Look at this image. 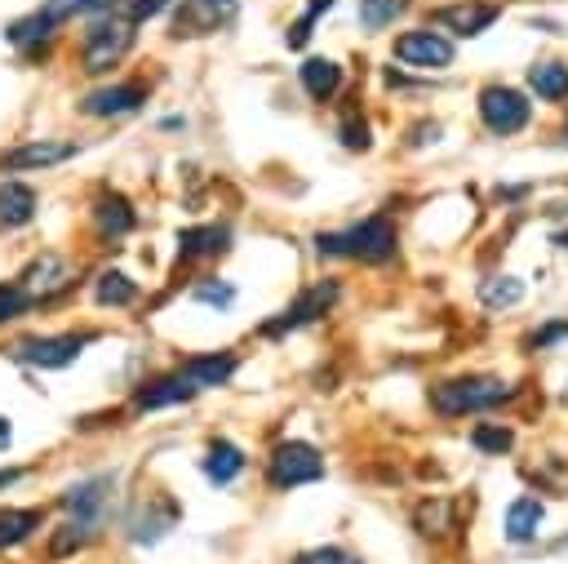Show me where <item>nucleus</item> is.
Here are the masks:
<instances>
[{
  "mask_svg": "<svg viewBox=\"0 0 568 564\" xmlns=\"http://www.w3.org/2000/svg\"><path fill=\"white\" fill-rule=\"evenodd\" d=\"M315 253L320 258H346V262H368L382 266L399 253V231L386 213H373L364 222H351L342 231H320L315 235Z\"/></svg>",
  "mask_w": 568,
  "mask_h": 564,
  "instance_id": "f257e3e1",
  "label": "nucleus"
},
{
  "mask_svg": "<svg viewBox=\"0 0 568 564\" xmlns=\"http://www.w3.org/2000/svg\"><path fill=\"white\" fill-rule=\"evenodd\" d=\"M515 400V386L493 377V373H457L430 386V409L439 417H466V413H484Z\"/></svg>",
  "mask_w": 568,
  "mask_h": 564,
  "instance_id": "f03ea898",
  "label": "nucleus"
},
{
  "mask_svg": "<svg viewBox=\"0 0 568 564\" xmlns=\"http://www.w3.org/2000/svg\"><path fill=\"white\" fill-rule=\"evenodd\" d=\"M133 22L124 13H98V18H84V31H80V71L84 75H106L129 49H133Z\"/></svg>",
  "mask_w": 568,
  "mask_h": 564,
  "instance_id": "7ed1b4c3",
  "label": "nucleus"
},
{
  "mask_svg": "<svg viewBox=\"0 0 568 564\" xmlns=\"http://www.w3.org/2000/svg\"><path fill=\"white\" fill-rule=\"evenodd\" d=\"M315 480H324V457H320L315 444L284 440V444L271 449V457H266V484L275 493H288V489H302V484H315Z\"/></svg>",
  "mask_w": 568,
  "mask_h": 564,
  "instance_id": "20e7f679",
  "label": "nucleus"
},
{
  "mask_svg": "<svg viewBox=\"0 0 568 564\" xmlns=\"http://www.w3.org/2000/svg\"><path fill=\"white\" fill-rule=\"evenodd\" d=\"M111 502H115V471H102V475H84L75 484H67L58 493V506L67 511V520L75 524H89V528H102L106 515H111Z\"/></svg>",
  "mask_w": 568,
  "mask_h": 564,
  "instance_id": "39448f33",
  "label": "nucleus"
},
{
  "mask_svg": "<svg viewBox=\"0 0 568 564\" xmlns=\"http://www.w3.org/2000/svg\"><path fill=\"white\" fill-rule=\"evenodd\" d=\"M89 342H98V333H89V329H80V333L75 329H67V333H36V338H22L13 346V360H22L31 369H71L84 355Z\"/></svg>",
  "mask_w": 568,
  "mask_h": 564,
  "instance_id": "423d86ee",
  "label": "nucleus"
},
{
  "mask_svg": "<svg viewBox=\"0 0 568 564\" xmlns=\"http://www.w3.org/2000/svg\"><path fill=\"white\" fill-rule=\"evenodd\" d=\"M475 107H479V120L493 138H510V133L528 129V120H532V102L515 84H484Z\"/></svg>",
  "mask_w": 568,
  "mask_h": 564,
  "instance_id": "0eeeda50",
  "label": "nucleus"
},
{
  "mask_svg": "<svg viewBox=\"0 0 568 564\" xmlns=\"http://www.w3.org/2000/svg\"><path fill=\"white\" fill-rule=\"evenodd\" d=\"M342 298V284L337 280H315L311 289H302L284 311H275L266 324H262V338H284V333H293V329H306V324H315L320 315H328L333 311V302Z\"/></svg>",
  "mask_w": 568,
  "mask_h": 564,
  "instance_id": "6e6552de",
  "label": "nucleus"
},
{
  "mask_svg": "<svg viewBox=\"0 0 568 564\" xmlns=\"http://www.w3.org/2000/svg\"><path fill=\"white\" fill-rule=\"evenodd\" d=\"M390 53L404 62V67H417V71H444L453 67V40L444 31H430V27H413L404 36H395Z\"/></svg>",
  "mask_w": 568,
  "mask_h": 564,
  "instance_id": "1a4fd4ad",
  "label": "nucleus"
},
{
  "mask_svg": "<svg viewBox=\"0 0 568 564\" xmlns=\"http://www.w3.org/2000/svg\"><path fill=\"white\" fill-rule=\"evenodd\" d=\"M18 284H22V293H27L31 302H49V298H58V293H67V289L75 284V266H71L62 253L44 249V253H36V258L22 266Z\"/></svg>",
  "mask_w": 568,
  "mask_h": 564,
  "instance_id": "9d476101",
  "label": "nucleus"
},
{
  "mask_svg": "<svg viewBox=\"0 0 568 564\" xmlns=\"http://www.w3.org/2000/svg\"><path fill=\"white\" fill-rule=\"evenodd\" d=\"M178 502L173 497H164V493H151V497H142V502H133V511L124 515V537L133 542V546H155L173 524H178Z\"/></svg>",
  "mask_w": 568,
  "mask_h": 564,
  "instance_id": "9b49d317",
  "label": "nucleus"
},
{
  "mask_svg": "<svg viewBox=\"0 0 568 564\" xmlns=\"http://www.w3.org/2000/svg\"><path fill=\"white\" fill-rule=\"evenodd\" d=\"M142 102H146V89L138 80H115V84L89 89L80 98V115H89V120H120V115L142 111Z\"/></svg>",
  "mask_w": 568,
  "mask_h": 564,
  "instance_id": "f8f14e48",
  "label": "nucleus"
},
{
  "mask_svg": "<svg viewBox=\"0 0 568 564\" xmlns=\"http://www.w3.org/2000/svg\"><path fill=\"white\" fill-rule=\"evenodd\" d=\"M80 147L71 138H31V142H18L0 155V169L9 173H36V169H53V164H67Z\"/></svg>",
  "mask_w": 568,
  "mask_h": 564,
  "instance_id": "ddd939ff",
  "label": "nucleus"
},
{
  "mask_svg": "<svg viewBox=\"0 0 568 564\" xmlns=\"http://www.w3.org/2000/svg\"><path fill=\"white\" fill-rule=\"evenodd\" d=\"M497 18H501V4L497 0H457V4H439L435 9V22L444 31H453V36H466V40L484 36Z\"/></svg>",
  "mask_w": 568,
  "mask_h": 564,
  "instance_id": "4468645a",
  "label": "nucleus"
},
{
  "mask_svg": "<svg viewBox=\"0 0 568 564\" xmlns=\"http://www.w3.org/2000/svg\"><path fill=\"white\" fill-rule=\"evenodd\" d=\"M240 369V355L235 351H200V355H186L178 364V373L186 377V386L200 395V391H213V386H226Z\"/></svg>",
  "mask_w": 568,
  "mask_h": 564,
  "instance_id": "2eb2a0df",
  "label": "nucleus"
},
{
  "mask_svg": "<svg viewBox=\"0 0 568 564\" xmlns=\"http://www.w3.org/2000/svg\"><path fill=\"white\" fill-rule=\"evenodd\" d=\"M89 222H93L98 240H124V235L138 226V209L129 204V195L102 191V195L89 204Z\"/></svg>",
  "mask_w": 568,
  "mask_h": 564,
  "instance_id": "dca6fc26",
  "label": "nucleus"
},
{
  "mask_svg": "<svg viewBox=\"0 0 568 564\" xmlns=\"http://www.w3.org/2000/svg\"><path fill=\"white\" fill-rule=\"evenodd\" d=\"M186 400H195V391L186 386V377L178 369L133 386V413H160V409H173V404H186Z\"/></svg>",
  "mask_w": 568,
  "mask_h": 564,
  "instance_id": "f3484780",
  "label": "nucleus"
},
{
  "mask_svg": "<svg viewBox=\"0 0 568 564\" xmlns=\"http://www.w3.org/2000/svg\"><path fill=\"white\" fill-rule=\"evenodd\" d=\"M231 249V226L226 222H200L178 231V258L182 262H200V258H222Z\"/></svg>",
  "mask_w": 568,
  "mask_h": 564,
  "instance_id": "a211bd4d",
  "label": "nucleus"
},
{
  "mask_svg": "<svg viewBox=\"0 0 568 564\" xmlns=\"http://www.w3.org/2000/svg\"><path fill=\"white\" fill-rule=\"evenodd\" d=\"M244 466H248V457H244V449H240V444H231V440H213V444L204 449V457H200L204 480H209V484H217V489L235 484V480L244 475Z\"/></svg>",
  "mask_w": 568,
  "mask_h": 564,
  "instance_id": "6ab92c4d",
  "label": "nucleus"
},
{
  "mask_svg": "<svg viewBox=\"0 0 568 564\" xmlns=\"http://www.w3.org/2000/svg\"><path fill=\"white\" fill-rule=\"evenodd\" d=\"M40 209V195L31 182L22 178H4L0 182V226H27Z\"/></svg>",
  "mask_w": 568,
  "mask_h": 564,
  "instance_id": "aec40b11",
  "label": "nucleus"
},
{
  "mask_svg": "<svg viewBox=\"0 0 568 564\" xmlns=\"http://www.w3.org/2000/svg\"><path fill=\"white\" fill-rule=\"evenodd\" d=\"M58 18L40 4V9H31V13H22V18H13L9 27H4V40L13 44V49H36V44H44V40H53L58 36Z\"/></svg>",
  "mask_w": 568,
  "mask_h": 564,
  "instance_id": "412c9836",
  "label": "nucleus"
},
{
  "mask_svg": "<svg viewBox=\"0 0 568 564\" xmlns=\"http://www.w3.org/2000/svg\"><path fill=\"white\" fill-rule=\"evenodd\" d=\"M541 520H546V506H541V497H532V493H524V497H515L510 506H506V542H515V546H528L532 537H537V528H541Z\"/></svg>",
  "mask_w": 568,
  "mask_h": 564,
  "instance_id": "4be33fe9",
  "label": "nucleus"
},
{
  "mask_svg": "<svg viewBox=\"0 0 568 564\" xmlns=\"http://www.w3.org/2000/svg\"><path fill=\"white\" fill-rule=\"evenodd\" d=\"M44 528V511L40 506H4L0 511V551H13L22 542H31Z\"/></svg>",
  "mask_w": 568,
  "mask_h": 564,
  "instance_id": "5701e85b",
  "label": "nucleus"
},
{
  "mask_svg": "<svg viewBox=\"0 0 568 564\" xmlns=\"http://www.w3.org/2000/svg\"><path fill=\"white\" fill-rule=\"evenodd\" d=\"M297 80H302L306 98H315V102H328V98L342 89V67H337L333 58H306V62L297 67Z\"/></svg>",
  "mask_w": 568,
  "mask_h": 564,
  "instance_id": "b1692460",
  "label": "nucleus"
},
{
  "mask_svg": "<svg viewBox=\"0 0 568 564\" xmlns=\"http://www.w3.org/2000/svg\"><path fill=\"white\" fill-rule=\"evenodd\" d=\"M138 298H142V289H138L133 275H124V271H115V266L98 271V280H93V302H98V306L120 311V306H133Z\"/></svg>",
  "mask_w": 568,
  "mask_h": 564,
  "instance_id": "393cba45",
  "label": "nucleus"
},
{
  "mask_svg": "<svg viewBox=\"0 0 568 564\" xmlns=\"http://www.w3.org/2000/svg\"><path fill=\"white\" fill-rule=\"evenodd\" d=\"M413 528H417L422 537H444V533L457 528V506H453L448 497H422V502L413 506Z\"/></svg>",
  "mask_w": 568,
  "mask_h": 564,
  "instance_id": "a878e982",
  "label": "nucleus"
},
{
  "mask_svg": "<svg viewBox=\"0 0 568 564\" xmlns=\"http://www.w3.org/2000/svg\"><path fill=\"white\" fill-rule=\"evenodd\" d=\"M528 89L541 102H564L568 98V67L564 62H532L528 67Z\"/></svg>",
  "mask_w": 568,
  "mask_h": 564,
  "instance_id": "bb28decb",
  "label": "nucleus"
},
{
  "mask_svg": "<svg viewBox=\"0 0 568 564\" xmlns=\"http://www.w3.org/2000/svg\"><path fill=\"white\" fill-rule=\"evenodd\" d=\"M479 302L488 306V311H501V306H519L524 302V280L519 275H488V280H479Z\"/></svg>",
  "mask_w": 568,
  "mask_h": 564,
  "instance_id": "cd10ccee",
  "label": "nucleus"
},
{
  "mask_svg": "<svg viewBox=\"0 0 568 564\" xmlns=\"http://www.w3.org/2000/svg\"><path fill=\"white\" fill-rule=\"evenodd\" d=\"M93 537H98V528H89V524H75V520H62V524L49 533V555H53V560H67V555L84 551Z\"/></svg>",
  "mask_w": 568,
  "mask_h": 564,
  "instance_id": "c85d7f7f",
  "label": "nucleus"
},
{
  "mask_svg": "<svg viewBox=\"0 0 568 564\" xmlns=\"http://www.w3.org/2000/svg\"><path fill=\"white\" fill-rule=\"evenodd\" d=\"M470 444H475L479 453H488V457H501V453L515 449V431L501 426V422H475V426H470Z\"/></svg>",
  "mask_w": 568,
  "mask_h": 564,
  "instance_id": "c756f323",
  "label": "nucleus"
},
{
  "mask_svg": "<svg viewBox=\"0 0 568 564\" xmlns=\"http://www.w3.org/2000/svg\"><path fill=\"white\" fill-rule=\"evenodd\" d=\"M404 13H408V0H359V27L364 31H386Z\"/></svg>",
  "mask_w": 568,
  "mask_h": 564,
  "instance_id": "7c9ffc66",
  "label": "nucleus"
},
{
  "mask_svg": "<svg viewBox=\"0 0 568 564\" xmlns=\"http://www.w3.org/2000/svg\"><path fill=\"white\" fill-rule=\"evenodd\" d=\"M27 311H31V298L22 293V284H18V280H0V329L13 324V320L27 315Z\"/></svg>",
  "mask_w": 568,
  "mask_h": 564,
  "instance_id": "2f4dec72",
  "label": "nucleus"
},
{
  "mask_svg": "<svg viewBox=\"0 0 568 564\" xmlns=\"http://www.w3.org/2000/svg\"><path fill=\"white\" fill-rule=\"evenodd\" d=\"M191 298L204 302V306L226 311V306H235V284H226V280H200V284L191 289Z\"/></svg>",
  "mask_w": 568,
  "mask_h": 564,
  "instance_id": "473e14b6",
  "label": "nucleus"
},
{
  "mask_svg": "<svg viewBox=\"0 0 568 564\" xmlns=\"http://www.w3.org/2000/svg\"><path fill=\"white\" fill-rule=\"evenodd\" d=\"M293 564H364V560L346 546H311V551L293 555Z\"/></svg>",
  "mask_w": 568,
  "mask_h": 564,
  "instance_id": "72a5a7b5",
  "label": "nucleus"
},
{
  "mask_svg": "<svg viewBox=\"0 0 568 564\" xmlns=\"http://www.w3.org/2000/svg\"><path fill=\"white\" fill-rule=\"evenodd\" d=\"M337 138H342V147H346V151H368V147H373V129H368L364 120H355V115H351V120H342Z\"/></svg>",
  "mask_w": 568,
  "mask_h": 564,
  "instance_id": "f704fd0d",
  "label": "nucleus"
},
{
  "mask_svg": "<svg viewBox=\"0 0 568 564\" xmlns=\"http://www.w3.org/2000/svg\"><path fill=\"white\" fill-rule=\"evenodd\" d=\"M568 338V320H550V324H541L537 333H528V346L532 351H546V346H555V342H564Z\"/></svg>",
  "mask_w": 568,
  "mask_h": 564,
  "instance_id": "c9c22d12",
  "label": "nucleus"
},
{
  "mask_svg": "<svg viewBox=\"0 0 568 564\" xmlns=\"http://www.w3.org/2000/svg\"><path fill=\"white\" fill-rule=\"evenodd\" d=\"M173 0H124V18L138 27V22H151L155 13H164Z\"/></svg>",
  "mask_w": 568,
  "mask_h": 564,
  "instance_id": "e433bc0d",
  "label": "nucleus"
},
{
  "mask_svg": "<svg viewBox=\"0 0 568 564\" xmlns=\"http://www.w3.org/2000/svg\"><path fill=\"white\" fill-rule=\"evenodd\" d=\"M311 27H315V18H306V13H302V18H297V22L284 31V44H288V49H306V40H311Z\"/></svg>",
  "mask_w": 568,
  "mask_h": 564,
  "instance_id": "4c0bfd02",
  "label": "nucleus"
},
{
  "mask_svg": "<svg viewBox=\"0 0 568 564\" xmlns=\"http://www.w3.org/2000/svg\"><path fill=\"white\" fill-rule=\"evenodd\" d=\"M22 480H27V466H0V493H9Z\"/></svg>",
  "mask_w": 568,
  "mask_h": 564,
  "instance_id": "58836bf2",
  "label": "nucleus"
},
{
  "mask_svg": "<svg viewBox=\"0 0 568 564\" xmlns=\"http://www.w3.org/2000/svg\"><path fill=\"white\" fill-rule=\"evenodd\" d=\"M9 444H13V422H9L4 413H0V453H4Z\"/></svg>",
  "mask_w": 568,
  "mask_h": 564,
  "instance_id": "ea45409f",
  "label": "nucleus"
},
{
  "mask_svg": "<svg viewBox=\"0 0 568 564\" xmlns=\"http://www.w3.org/2000/svg\"><path fill=\"white\" fill-rule=\"evenodd\" d=\"M337 0H306V18H320L324 9H333Z\"/></svg>",
  "mask_w": 568,
  "mask_h": 564,
  "instance_id": "a19ab883",
  "label": "nucleus"
},
{
  "mask_svg": "<svg viewBox=\"0 0 568 564\" xmlns=\"http://www.w3.org/2000/svg\"><path fill=\"white\" fill-rule=\"evenodd\" d=\"M195 4H204V9H209V13H217V9H231V4H235V0H195Z\"/></svg>",
  "mask_w": 568,
  "mask_h": 564,
  "instance_id": "79ce46f5",
  "label": "nucleus"
},
{
  "mask_svg": "<svg viewBox=\"0 0 568 564\" xmlns=\"http://www.w3.org/2000/svg\"><path fill=\"white\" fill-rule=\"evenodd\" d=\"M550 240H555V244H559V249H568V231H555V235H550Z\"/></svg>",
  "mask_w": 568,
  "mask_h": 564,
  "instance_id": "37998d69",
  "label": "nucleus"
},
{
  "mask_svg": "<svg viewBox=\"0 0 568 564\" xmlns=\"http://www.w3.org/2000/svg\"><path fill=\"white\" fill-rule=\"evenodd\" d=\"M564 404H568V382H564Z\"/></svg>",
  "mask_w": 568,
  "mask_h": 564,
  "instance_id": "c03bdc74",
  "label": "nucleus"
},
{
  "mask_svg": "<svg viewBox=\"0 0 568 564\" xmlns=\"http://www.w3.org/2000/svg\"><path fill=\"white\" fill-rule=\"evenodd\" d=\"M564 142H568V124H564Z\"/></svg>",
  "mask_w": 568,
  "mask_h": 564,
  "instance_id": "a18cd8bd",
  "label": "nucleus"
}]
</instances>
